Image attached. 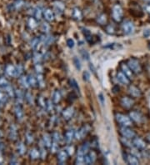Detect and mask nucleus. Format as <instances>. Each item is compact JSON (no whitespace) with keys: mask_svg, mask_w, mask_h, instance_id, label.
<instances>
[{"mask_svg":"<svg viewBox=\"0 0 150 165\" xmlns=\"http://www.w3.org/2000/svg\"><path fill=\"white\" fill-rule=\"evenodd\" d=\"M74 108H73V107H68V108H66L64 110V111L62 112V117H63V119L66 120V121H68V120H70V119L73 117V115H74Z\"/></svg>","mask_w":150,"mask_h":165,"instance_id":"obj_11","label":"nucleus"},{"mask_svg":"<svg viewBox=\"0 0 150 165\" xmlns=\"http://www.w3.org/2000/svg\"><path fill=\"white\" fill-rule=\"evenodd\" d=\"M115 119H116V121L118 122V123H119L121 126H126V127H130V126H132L133 121L132 119H130L129 116H127V115L123 114L117 113V114H115Z\"/></svg>","mask_w":150,"mask_h":165,"instance_id":"obj_3","label":"nucleus"},{"mask_svg":"<svg viewBox=\"0 0 150 165\" xmlns=\"http://www.w3.org/2000/svg\"><path fill=\"white\" fill-rule=\"evenodd\" d=\"M98 97H99L100 100L102 101V103H103V104H104V97H103V94H102V93H100L99 96H98Z\"/></svg>","mask_w":150,"mask_h":165,"instance_id":"obj_41","label":"nucleus"},{"mask_svg":"<svg viewBox=\"0 0 150 165\" xmlns=\"http://www.w3.org/2000/svg\"><path fill=\"white\" fill-rule=\"evenodd\" d=\"M72 16L77 21H81L83 19V13L82 11L79 9V8H74L72 12Z\"/></svg>","mask_w":150,"mask_h":165,"instance_id":"obj_20","label":"nucleus"},{"mask_svg":"<svg viewBox=\"0 0 150 165\" xmlns=\"http://www.w3.org/2000/svg\"><path fill=\"white\" fill-rule=\"evenodd\" d=\"M68 153H67V151L66 150H62L60 151L58 154V163H60V164H63V163H64L65 162L67 161V159H68Z\"/></svg>","mask_w":150,"mask_h":165,"instance_id":"obj_18","label":"nucleus"},{"mask_svg":"<svg viewBox=\"0 0 150 165\" xmlns=\"http://www.w3.org/2000/svg\"><path fill=\"white\" fill-rule=\"evenodd\" d=\"M129 93L130 96L133 98H140L142 96V91L138 88V87L134 86V85H129Z\"/></svg>","mask_w":150,"mask_h":165,"instance_id":"obj_13","label":"nucleus"},{"mask_svg":"<svg viewBox=\"0 0 150 165\" xmlns=\"http://www.w3.org/2000/svg\"><path fill=\"white\" fill-rule=\"evenodd\" d=\"M85 154L86 153L83 149L82 147L79 148L78 154H77V158L75 160V163L76 164H84L85 163Z\"/></svg>","mask_w":150,"mask_h":165,"instance_id":"obj_12","label":"nucleus"},{"mask_svg":"<svg viewBox=\"0 0 150 165\" xmlns=\"http://www.w3.org/2000/svg\"><path fill=\"white\" fill-rule=\"evenodd\" d=\"M90 127L89 125H84L81 127L78 130V132H75V138L77 139H82L87 136V134L89 133Z\"/></svg>","mask_w":150,"mask_h":165,"instance_id":"obj_7","label":"nucleus"},{"mask_svg":"<svg viewBox=\"0 0 150 165\" xmlns=\"http://www.w3.org/2000/svg\"><path fill=\"white\" fill-rule=\"evenodd\" d=\"M43 16L47 21L53 22L55 18V15H54V12L51 8H46L44 12H43Z\"/></svg>","mask_w":150,"mask_h":165,"instance_id":"obj_16","label":"nucleus"},{"mask_svg":"<svg viewBox=\"0 0 150 165\" xmlns=\"http://www.w3.org/2000/svg\"><path fill=\"white\" fill-rule=\"evenodd\" d=\"M67 45H68V48H73L74 47V41H73V39H68L67 40Z\"/></svg>","mask_w":150,"mask_h":165,"instance_id":"obj_32","label":"nucleus"},{"mask_svg":"<svg viewBox=\"0 0 150 165\" xmlns=\"http://www.w3.org/2000/svg\"><path fill=\"white\" fill-rule=\"evenodd\" d=\"M120 68H121L122 72L128 76L129 79H132L134 73H133V71L130 69V68L128 66L127 64H121V65H120Z\"/></svg>","mask_w":150,"mask_h":165,"instance_id":"obj_17","label":"nucleus"},{"mask_svg":"<svg viewBox=\"0 0 150 165\" xmlns=\"http://www.w3.org/2000/svg\"><path fill=\"white\" fill-rule=\"evenodd\" d=\"M43 142H44V145H46L48 148H50L53 144V139L51 138L49 134L46 133L43 135Z\"/></svg>","mask_w":150,"mask_h":165,"instance_id":"obj_24","label":"nucleus"},{"mask_svg":"<svg viewBox=\"0 0 150 165\" xmlns=\"http://www.w3.org/2000/svg\"><path fill=\"white\" fill-rule=\"evenodd\" d=\"M117 79L123 85H129L130 83V79L122 71L117 73Z\"/></svg>","mask_w":150,"mask_h":165,"instance_id":"obj_14","label":"nucleus"},{"mask_svg":"<svg viewBox=\"0 0 150 165\" xmlns=\"http://www.w3.org/2000/svg\"><path fill=\"white\" fill-rule=\"evenodd\" d=\"M130 140L132 139H127V138H124V137H121V139H120V141H121V143L123 144V145H124L126 147H132L133 146V143L132 142H130Z\"/></svg>","mask_w":150,"mask_h":165,"instance_id":"obj_25","label":"nucleus"},{"mask_svg":"<svg viewBox=\"0 0 150 165\" xmlns=\"http://www.w3.org/2000/svg\"><path fill=\"white\" fill-rule=\"evenodd\" d=\"M112 18L114 19V21L116 23H120L123 21V10L121 5L119 4H115L112 8Z\"/></svg>","mask_w":150,"mask_h":165,"instance_id":"obj_1","label":"nucleus"},{"mask_svg":"<svg viewBox=\"0 0 150 165\" xmlns=\"http://www.w3.org/2000/svg\"><path fill=\"white\" fill-rule=\"evenodd\" d=\"M133 146L136 149L138 150H144L146 148V141L145 140L142 139L141 138H139V137H134L132 139Z\"/></svg>","mask_w":150,"mask_h":165,"instance_id":"obj_5","label":"nucleus"},{"mask_svg":"<svg viewBox=\"0 0 150 165\" xmlns=\"http://www.w3.org/2000/svg\"><path fill=\"white\" fill-rule=\"evenodd\" d=\"M129 116L130 117V119H132L133 122H135L137 123H141L143 122V116L139 112L130 111Z\"/></svg>","mask_w":150,"mask_h":165,"instance_id":"obj_10","label":"nucleus"},{"mask_svg":"<svg viewBox=\"0 0 150 165\" xmlns=\"http://www.w3.org/2000/svg\"><path fill=\"white\" fill-rule=\"evenodd\" d=\"M36 16H37V18H41V17H42V11H41V9L40 8H38L37 9V12H36Z\"/></svg>","mask_w":150,"mask_h":165,"instance_id":"obj_34","label":"nucleus"},{"mask_svg":"<svg viewBox=\"0 0 150 165\" xmlns=\"http://www.w3.org/2000/svg\"><path fill=\"white\" fill-rule=\"evenodd\" d=\"M105 30H106V33H108V34H110V35H114L116 33L115 28L113 25H111V24H107L106 28H105Z\"/></svg>","mask_w":150,"mask_h":165,"instance_id":"obj_26","label":"nucleus"},{"mask_svg":"<svg viewBox=\"0 0 150 165\" xmlns=\"http://www.w3.org/2000/svg\"><path fill=\"white\" fill-rule=\"evenodd\" d=\"M119 133L121 134V136L129 139H133L136 136L135 132L133 129H130L129 127H126V126H121L120 127Z\"/></svg>","mask_w":150,"mask_h":165,"instance_id":"obj_4","label":"nucleus"},{"mask_svg":"<svg viewBox=\"0 0 150 165\" xmlns=\"http://www.w3.org/2000/svg\"><path fill=\"white\" fill-rule=\"evenodd\" d=\"M74 138H75L74 130H73V129H69V130H67V131H66V133H65L64 134V140L66 141V143L70 144Z\"/></svg>","mask_w":150,"mask_h":165,"instance_id":"obj_19","label":"nucleus"},{"mask_svg":"<svg viewBox=\"0 0 150 165\" xmlns=\"http://www.w3.org/2000/svg\"><path fill=\"white\" fill-rule=\"evenodd\" d=\"M83 80L85 82H89L90 80V74L89 73L87 72V71H84L83 73Z\"/></svg>","mask_w":150,"mask_h":165,"instance_id":"obj_31","label":"nucleus"},{"mask_svg":"<svg viewBox=\"0 0 150 165\" xmlns=\"http://www.w3.org/2000/svg\"><path fill=\"white\" fill-rule=\"evenodd\" d=\"M70 83H71V87L73 89H75L77 92H79L80 91V89H79V84H78V82H76V80H75L74 79H70Z\"/></svg>","mask_w":150,"mask_h":165,"instance_id":"obj_27","label":"nucleus"},{"mask_svg":"<svg viewBox=\"0 0 150 165\" xmlns=\"http://www.w3.org/2000/svg\"><path fill=\"white\" fill-rule=\"evenodd\" d=\"M144 140L146 141V143H148V144H150V133H148L145 134Z\"/></svg>","mask_w":150,"mask_h":165,"instance_id":"obj_36","label":"nucleus"},{"mask_svg":"<svg viewBox=\"0 0 150 165\" xmlns=\"http://www.w3.org/2000/svg\"><path fill=\"white\" fill-rule=\"evenodd\" d=\"M144 1H146L148 3H150V0H144Z\"/></svg>","mask_w":150,"mask_h":165,"instance_id":"obj_42","label":"nucleus"},{"mask_svg":"<svg viewBox=\"0 0 150 165\" xmlns=\"http://www.w3.org/2000/svg\"><path fill=\"white\" fill-rule=\"evenodd\" d=\"M61 93L58 90H55L53 93V98H52V101L54 104H58L61 100Z\"/></svg>","mask_w":150,"mask_h":165,"instance_id":"obj_23","label":"nucleus"},{"mask_svg":"<svg viewBox=\"0 0 150 165\" xmlns=\"http://www.w3.org/2000/svg\"><path fill=\"white\" fill-rule=\"evenodd\" d=\"M144 8H145V10H146L147 13L150 15V4H147L146 6L144 7Z\"/></svg>","mask_w":150,"mask_h":165,"instance_id":"obj_39","label":"nucleus"},{"mask_svg":"<svg viewBox=\"0 0 150 165\" xmlns=\"http://www.w3.org/2000/svg\"><path fill=\"white\" fill-rule=\"evenodd\" d=\"M89 68L90 69H91V70L95 73V68H94V67H93V65L92 64H89Z\"/></svg>","mask_w":150,"mask_h":165,"instance_id":"obj_40","label":"nucleus"},{"mask_svg":"<svg viewBox=\"0 0 150 165\" xmlns=\"http://www.w3.org/2000/svg\"><path fill=\"white\" fill-rule=\"evenodd\" d=\"M82 54H83V58H86L87 60H89V54H88V52L83 50Z\"/></svg>","mask_w":150,"mask_h":165,"instance_id":"obj_35","label":"nucleus"},{"mask_svg":"<svg viewBox=\"0 0 150 165\" xmlns=\"http://www.w3.org/2000/svg\"><path fill=\"white\" fill-rule=\"evenodd\" d=\"M43 30L44 32H49L50 26L47 23H43Z\"/></svg>","mask_w":150,"mask_h":165,"instance_id":"obj_33","label":"nucleus"},{"mask_svg":"<svg viewBox=\"0 0 150 165\" xmlns=\"http://www.w3.org/2000/svg\"><path fill=\"white\" fill-rule=\"evenodd\" d=\"M122 29H123V31L125 34L129 35V34H131V33L134 32L135 27H134V24H133V23L132 21L126 20L122 23Z\"/></svg>","mask_w":150,"mask_h":165,"instance_id":"obj_6","label":"nucleus"},{"mask_svg":"<svg viewBox=\"0 0 150 165\" xmlns=\"http://www.w3.org/2000/svg\"><path fill=\"white\" fill-rule=\"evenodd\" d=\"M127 64L134 74H139L142 73V66L139 59L135 58H130L127 61Z\"/></svg>","mask_w":150,"mask_h":165,"instance_id":"obj_2","label":"nucleus"},{"mask_svg":"<svg viewBox=\"0 0 150 165\" xmlns=\"http://www.w3.org/2000/svg\"><path fill=\"white\" fill-rule=\"evenodd\" d=\"M97 160V154L95 151L91 150L85 154L86 164H93Z\"/></svg>","mask_w":150,"mask_h":165,"instance_id":"obj_9","label":"nucleus"},{"mask_svg":"<svg viewBox=\"0 0 150 165\" xmlns=\"http://www.w3.org/2000/svg\"><path fill=\"white\" fill-rule=\"evenodd\" d=\"M97 23L99 24V25H107L108 18L107 15L104 14H99L96 18Z\"/></svg>","mask_w":150,"mask_h":165,"instance_id":"obj_21","label":"nucleus"},{"mask_svg":"<svg viewBox=\"0 0 150 165\" xmlns=\"http://www.w3.org/2000/svg\"><path fill=\"white\" fill-rule=\"evenodd\" d=\"M52 139H53V142H55V143H58L59 140H60V135L59 133H57V132H54L53 134H52Z\"/></svg>","mask_w":150,"mask_h":165,"instance_id":"obj_28","label":"nucleus"},{"mask_svg":"<svg viewBox=\"0 0 150 165\" xmlns=\"http://www.w3.org/2000/svg\"><path fill=\"white\" fill-rule=\"evenodd\" d=\"M120 104L125 109H130L134 105V100L128 96H123L120 99Z\"/></svg>","mask_w":150,"mask_h":165,"instance_id":"obj_8","label":"nucleus"},{"mask_svg":"<svg viewBox=\"0 0 150 165\" xmlns=\"http://www.w3.org/2000/svg\"><path fill=\"white\" fill-rule=\"evenodd\" d=\"M66 151L68 153V155H73L74 154V147L72 146V145H69L67 148H66Z\"/></svg>","mask_w":150,"mask_h":165,"instance_id":"obj_30","label":"nucleus"},{"mask_svg":"<svg viewBox=\"0 0 150 165\" xmlns=\"http://www.w3.org/2000/svg\"><path fill=\"white\" fill-rule=\"evenodd\" d=\"M73 64H74L75 67L78 70H80L81 69V63L79 61V59L77 57L73 58Z\"/></svg>","mask_w":150,"mask_h":165,"instance_id":"obj_29","label":"nucleus"},{"mask_svg":"<svg viewBox=\"0 0 150 165\" xmlns=\"http://www.w3.org/2000/svg\"><path fill=\"white\" fill-rule=\"evenodd\" d=\"M113 93H117L118 92H119V87L118 86V85H115V86L113 87Z\"/></svg>","mask_w":150,"mask_h":165,"instance_id":"obj_37","label":"nucleus"},{"mask_svg":"<svg viewBox=\"0 0 150 165\" xmlns=\"http://www.w3.org/2000/svg\"><path fill=\"white\" fill-rule=\"evenodd\" d=\"M54 7H55V9L58 11V13H60L62 14L65 8L64 4L62 2V1H59V0H57L54 2Z\"/></svg>","mask_w":150,"mask_h":165,"instance_id":"obj_22","label":"nucleus"},{"mask_svg":"<svg viewBox=\"0 0 150 165\" xmlns=\"http://www.w3.org/2000/svg\"><path fill=\"white\" fill-rule=\"evenodd\" d=\"M126 162L131 165H139L140 163L139 158L136 157L135 155L133 154H127L126 158H125Z\"/></svg>","mask_w":150,"mask_h":165,"instance_id":"obj_15","label":"nucleus"},{"mask_svg":"<svg viewBox=\"0 0 150 165\" xmlns=\"http://www.w3.org/2000/svg\"><path fill=\"white\" fill-rule=\"evenodd\" d=\"M149 48H150V44H149Z\"/></svg>","mask_w":150,"mask_h":165,"instance_id":"obj_43","label":"nucleus"},{"mask_svg":"<svg viewBox=\"0 0 150 165\" xmlns=\"http://www.w3.org/2000/svg\"><path fill=\"white\" fill-rule=\"evenodd\" d=\"M33 158H39V153L37 150H33Z\"/></svg>","mask_w":150,"mask_h":165,"instance_id":"obj_38","label":"nucleus"}]
</instances>
